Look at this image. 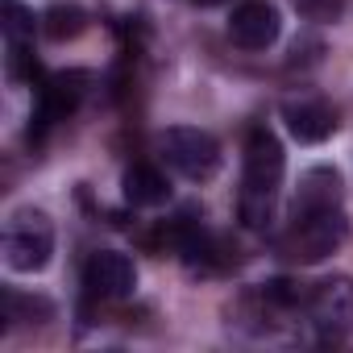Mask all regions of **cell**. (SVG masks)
<instances>
[{"mask_svg": "<svg viewBox=\"0 0 353 353\" xmlns=\"http://www.w3.org/2000/svg\"><path fill=\"white\" fill-rule=\"evenodd\" d=\"M287 174V154L283 141L258 125L245 137V162H241V196H237V212L245 229H270L274 221V200Z\"/></svg>", "mask_w": 353, "mask_h": 353, "instance_id": "1", "label": "cell"}, {"mask_svg": "<svg viewBox=\"0 0 353 353\" xmlns=\"http://www.w3.org/2000/svg\"><path fill=\"white\" fill-rule=\"evenodd\" d=\"M158 154L162 162L174 170V174H183L188 183H208L212 174L221 170V141L196 125H170L158 133Z\"/></svg>", "mask_w": 353, "mask_h": 353, "instance_id": "2", "label": "cell"}, {"mask_svg": "<svg viewBox=\"0 0 353 353\" xmlns=\"http://www.w3.org/2000/svg\"><path fill=\"white\" fill-rule=\"evenodd\" d=\"M345 241H349V216L341 208L299 212V216H291V233L283 237V254L303 262V266H316V262L332 258Z\"/></svg>", "mask_w": 353, "mask_h": 353, "instance_id": "3", "label": "cell"}, {"mask_svg": "<svg viewBox=\"0 0 353 353\" xmlns=\"http://www.w3.org/2000/svg\"><path fill=\"white\" fill-rule=\"evenodd\" d=\"M54 254V221L42 208H17L5 221V262L9 270L34 274L46 270Z\"/></svg>", "mask_w": 353, "mask_h": 353, "instance_id": "4", "label": "cell"}, {"mask_svg": "<svg viewBox=\"0 0 353 353\" xmlns=\"http://www.w3.org/2000/svg\"><path fill=\"white\" fill-rule=\"evenodd\" d=\"M307 324L320 332V341H345L353 332V279L336 274L316 283L307 295Z\"/></svg>", "mask_w": 353, "mask_h": 353, "instance_id": "5", "label": "cell"}, {"mask_svg": "<svg viewBox=\"0 0 353 353\" xmlns=\"http://www.w3.org/2000/svg\"><path fill=\"white\" fill-rule=\"evenodd\" d=\"M88 83H92L88 71H59V75H50V79L42 83V92H38V108H34V117H30V121H34V125H30V137H42L50 125L67 121V117L75 112V104L83 100Z\"/></svg>", "mask_w": 353, "mask_h": 353, "instance_id": "6", "label": "cell"}, {"mask_svg": "<svg viewBox=\"0 0 353 353\" xmlns=\"http://www.w3.org/2000/svg\"><path fill=\"white\" fill-rule=\"evenodd\" d=\"M83 287L96 299H129L137 287V266L121 250H96L83 266Z\"/></svg>", "mask_w": 353, "mask_h": 353, "instance_id": "7", "label": "cell"}, {"mask_svg": "<svg viewBox=\"0 0 353 353\" xmlns=\"http://www.w3.org/2000/svg\"><path fill=\"white\" fill-rule=\"evenodd\" d=\"M279 34H283V17H279L274 5H266V0L237 5L233 17H229V38L241 50H266V46L279 42Z\"/></svg>", "mask_w": 353, "mask_h": 353, "instance_id": "8", "label": "cell"}, {"mask_svg": "<svg viewBox=\"0 0 353 353\" xmlns=\"http://www.w3.org/2000/svg\"><path fill=\"white\" fill-rule=\"evenodd\" d=\"M283 121H287L291 137L303 141V145L328 141V137L336 133V125H341V121H336V108L324 104V100H316V96H307V100H287V104H283Z\"/></svg>", "mask_w": 353, "mask_h": 353, "instance_id": "9", "label": "cell"}, {"mask_svg": "<svg viewBox=\"0 0 353 353\" xmlns=\"http://www.w3.org/2000/svg\"><path fill=\"white\" fill-rule=\"evenodd\" d=\"M345 200V183H341V174L332 166H312L303 179H299V196L291 204V216L299 212H324V208H341Z\"/></svg>", "mask_w": 353, "mask_h": 353, "instance_id": "10", "label": "cell"}, {"mask_svg": "<svg viewBox=\"0 0 353 353\" xmlns=\"http://www.w3.org/2000/svg\"><path fill=\"white\" fill-rule=\"evenodd\" d=\"M121 188H125V200L133 208H158V204L170 200V188H166V179H162L154 166H129L125 179H121Z\"/></svg>", "mask_w": 353, "mask_h": 353, "instance_id": "11", "label": "cell"}, {"mask_svg": "<svg viewBox=\"0 0 353 353\" xmlns=\"http://www.w3.org/2000/svg\"><path fill=\"white\" fill-rule=\"evenodd\" d=\"M83 30H88V9L75 5V0H59L42 13V34L50 42H75Z\"/></svg>", "mask_w": 353, "mask_h": 353, "instance_id": "12", "label": "cell"}, {"mask_svg": "<svg viewBox=\"0 0 353 353\" xmlns=\"http://www.w3.org/2000/svg\"><path fill=\"white\" fill-rule=\"evenodd\" d=\"M54 316V303L50 299H42V295H21V291H5V320H9V328L13 324H42V320H50Z\"/></svg>", "mask_w": 353, "mask_h": 353, "instance_id": "13", "label": "cell"}, {"mask_svg": "<svg viewBox=\"0 0 353 353\" xmlns=\"http://www.w3.org/2000/svg\"><path fill=\"white\" fill-rule=\"evenodd\" d=\"M34 13L21 5V0H0V30H5V42H34Z\"/></svg>", "mask_w": 353, "mask_h": 353, "instance_id": "14", "label": "cell"}, {"mask_svg": "<svg viewBox=\"0 0 353 353\" xmlns=\"http://www.w3.org/2000/svg\"><path fill=\"white\" fill-rule=\"evenodd\" d=\"M291 5L299 9L303 21H316V26H332L345 13V0H291Z\"/></svg>", "mask_w": 353, "mask_h": 353, "instance_id": "15", "label": "cell"}, {"mask_svg": "<svg viewBox=\"0 0 353 353\" xmlns=\"http://www.w3.org/2000/svg\"><path fill=\"white\" fill-rule=\"evenodd\" d=\"M188 5H200V9H216V5H229V0H188Z\"/></svg>", "mask_w": 353, "mask_h": 353, "instance_id": "16", "label": "cell"}]
</instances>
